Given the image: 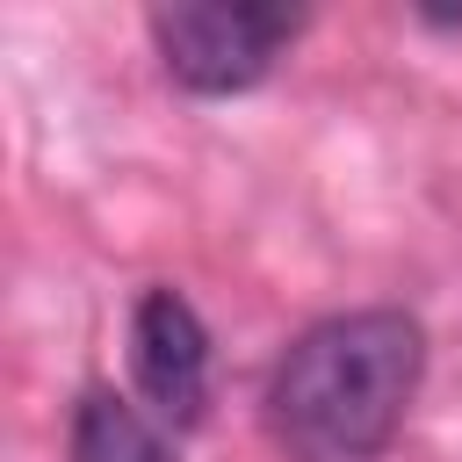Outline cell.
Wrapping results in <instances>:
<instances>
[{
	"mask_svg": "<svg viewBox=\"0 0 462 462\" xmlns=\"http://www.w3.org/2000/svg\"><path fill=\"white\" fill-rule=\"evenodd\" d=\"M426 368V332L404 310H339L318 318L267 383V426L289 462H375Z\"/></svg>",
	"mask_w": 462,
	"mask_h": 462,
	"instance_id": "obj_1",
	"label": "cell"
},
{
	"mask_svg": "<svg viewBox=\"0 0 462 462\" xmlns=\"http://www.w3.org/2000/svg\"><path fill=\"white\" fill-rule=\"evenodd\" d=\"M296 29H303V14H289V7H224V0L152 7V43H159L166 72L188 94H245V87H260Z\"/></svg>",
	"mask_w": 462,
	"mask_h": 462,
	"instance_id": "obj_2",
	"label": "cell"
},
{
	"mask_svg": "<svg viewBox=\"0 0 462 462\" xmlns=\"http://www.w3.org/2000/svg\"><path fill=\"white\" fill-rule=\"evenodd\" d=\"M130 375L166 426H195L209 404V332L180 289H144L130 310Z\"/></svg>",
	"mask_w": 462,
	"mask_h": 462,
	"instance_id": "obj_3",
	"label": "cell"
},
{
	"mask_svg": "<svg viewBox=\"0 0 462 462\" xmlns=\"http://www.w3.org/2000/svg\"><path fill=\"white\" fill-rule=\"evenodd\" d=\"M72 462H173L166 419H144L130 397L94 383L72 411Z\"/></svg>",
	"mask_w": 462,
	"mask_h": 462,
	"instance_id": "obj_4",
	"label": "cell"
}]
</instances>
